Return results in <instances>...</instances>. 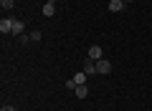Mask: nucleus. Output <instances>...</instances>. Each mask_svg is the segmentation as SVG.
<instances>
[{"mask_svg":"<svg viewBox=\"0 0 152 111\" xmlns=\"http://www.w3.org/2000/svg\"><path fill=\"white\" fill-rule=\"evenodd\" d=\"M96 73L109 76V73H112V63H109L107 58H99V61H96Z\"/></svg>","mask_w":152,"mask_h":111,"instance_id":"1","label":"nucleus"},{"mask_svg":"<svg viewBox=\"0 0 152 111\" xmlns=\"http://www.w3.org/2000/svg\"><path fill=\"white\" fill-rule=\"evenodd\" d=\"M86 58H91V61L104 58V51H102V46H91V48H89V53H86Z\"/></svg>","mask_w":152,"mask_h":111,"instance_id":"2","label":"nucleus"},{"mask_svg":"<svg viewBox=\"0 0 152 111\" xmlns=\"http://www.w3.org/2000/svg\"><path fill=\"white\" fill-rule=\"evenodd\" d=\"M0 33H3V36L13 33V18H3V20H0Z\"/></svg>","mask_w":152,"mask_h":111,"instance_id":"3","label":"nucleus"},{"mask_svg":"<svg viewBox=\"0 0 152 111\" xmlns=\"http://www.w3.org/2000/svg\"><path fill=\"white\" fill-rule=\"evenodd\" d=\"M84 73H86V76H94V73H96V61H91V58L84 61Z\"/></svg>","mask_w":152,"mask_h":111,"instance_id":"4","label":"nucleus"},{"mask_svg":"<svg viewBox=\"0 0 152 111\" xmlns=\"http://www.w3.org/2000/svg\"><path fill=\"white\" fill-rule=\"evenodd\" d=\"M124 10V0H109V13H122Z\"/></svg>","mask_w":152,"mask_h":111,"instance_id":"5","label":"nucleus"},{"mask_svg":"<svg viewBox=\"0 0 152 111\" xmlns=\"http://www.w3.org/2000/svg\"><path fill=\"white\" fill-rule=\"evenodd\" d=\"M74 94L79 96V99H86V96H89V86H86V83H79V86L74 89Z\"/></svg>","mask_w":152,"mask_h":111,"instance_id":"6","label":"nucleus"},{"mask_svg":"<svg viewBox=\"0 0 152 111\" xmlns=\"http://www.w3.org/2000/svg\"><path fill=\"white\" fill-rule=\"evenodd\" d=\"M43 15L46 18H53L56 15V5H53V3H46V5H43Z\"/></svg>","mask_w":152,"mask_h":111,"instance_id":"7","label":"nucleus"},{"mask_svg":"<svg viewBox=\"0 0 152 111\" xmlns=\"http://www.w3.org/2000/svg\"><path fill=\"white\" fill-rule=\"evenodd\" d=\"M71 78H74V83H76V86H79V83H86V73H84V71H79V73H74Z\"/></svg>","mask_w":152,"mask_h":111,"instance_id":"8","label":"nucleus"},{"mask_svg":"<svg viewBox=\"0 0 152 111\" xmlns=\"http://www.w3.org/2000/svg\"><path fill=\"white\" fill-rule=\"evenodd\" d=\"M13 36H23V23L20 20H13Z\"/></svg>","mask_w":152,"mask_h":111,"instance_id":"9","label":"nucleus"},{"mask_svg":"<svg viewBox=\"0 0 152 111\" xmlns=\"http://www.w3.org/2000/svg\"><path fill=\"white\" fill-rule=\"evenodd\" d=\"M13 5H15V0H0V8L3 10H13Z\"/></svg>","mask_w":152,"mask_h":111,"instance_id":"10","label":"nucleus"},{"mask_svg":"<svg viewBox=\"0 0 152 111\" xmlns=\"http://www.w3.org/2000/svg\"><path fill=\"white\" fill-rule=\"evenodd\" d=\"M41 38H43V33H41V30H33V33H31V41H33V43H38Z\"/></svg>","mask_w":152,"mask_h":111,"instance_id":"11","label":"nucleus"},{"mask_svg":"<svg viewBox=\"0 0 152 111\" xmlns=\"http://www.w3.org/2000/svg\"><path fill=\"white\" fill-rule=\"evenodd\" d=\"M0 111H15V106H3Z\"/></svg>","mask_w":152,"mask_h":111,"instance_id":"12","label":"nucleus"},{"mask_svg":"<svg viewBox=\"0 0 152 111\" xmlns=\"http://www.w3.org/2000/svg\"><path fill=\"white\" fill-rule=\"evenodd\" d=\"M46 3H53V5H56V0H46Z\"/></svg>","mask_w":152,"mask_h":111,"instance_id":"13","label":"nucleus"},{"mask_svg":"<svg viewBox=\"0 0 152 111\" xmlns=\"http://www.w3.org/2000/svg\"><path fill=\"white\" fill-rule=\"evenodd\" d=\"M129 3H132V0H124V5H129Z\"/></svg>","mask_w":152,"mask_h":111,"instance_id":"14","label":"nucleus"}]
</instances>
